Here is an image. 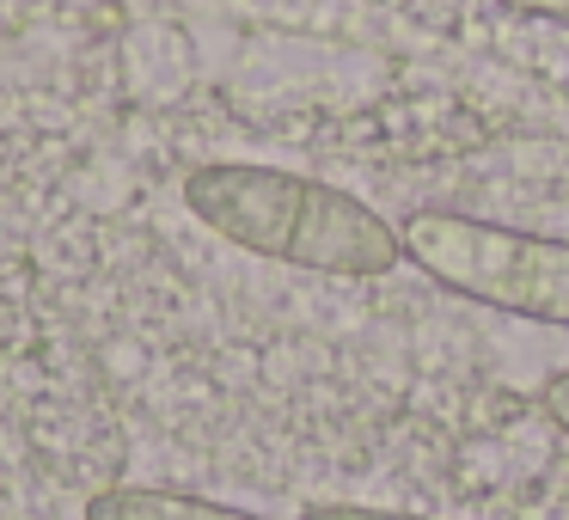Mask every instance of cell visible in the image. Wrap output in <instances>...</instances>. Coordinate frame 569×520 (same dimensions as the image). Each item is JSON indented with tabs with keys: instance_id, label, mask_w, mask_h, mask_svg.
<instances>
[{
	"instance_id": "6da1fadb",
	"label": "cell",
	"mask_w": 569,
	"mask_h": 520,
	"mask_svg": "<svg viewBox=\"0 0 569 520\" xmlns=\"http://www.w3.org/2000/svg\"><path fill=\"white\" fill-rule=\"evenodd\" d=\"M184 209L209 227L214 239L295 270L343 276V282H373L405 263L398 227L361 197L325 184L307 172L258 160H209L184 178Z\"/></svg>"
},
{
	"instance_id": "7a4b0ae2",
	"label": "cell",
	"mask_w": 569,
	"mask_h": 520,
	"mask_svg": "<svg viewBox=\"0 0 569 520\" xmlns=\"http://www.w3.org/2000/svg\"><path fill=\"white\" fill-rule=\"evenodd\" d=\"M405 263L471 307L569 331V239L520 233L459 209H410L398 227Z\"/></svg>"
},
{
	"instance_id": "3957f363",
	"label": "cell",
	"mask_w": 569,
	"mask_h": 520,
	"mask_svg": "<svg viewBox=\"0 0 569 520\" xmlns=\"http://www.w3.org/2000/svg\"><path fill=\"white\" fill-rule=\"evenodd\" d=\"M87 520H263L246 508L209 502L190 490H160V483H111L87 502Z\"/></svg>"
},
{
	"instance_id": "277c9868",
	"label": "cell",
	"mask_w": 569,
	"mask_h": 520,
	"mask_svg": "<svg viewBox=\"0 0 569 520\" xmlns=\"http://www.w3.org/2000/svg\"><path fill=\"white\" fill-rule=\"evenodd\" d=\"M300 520H429V514H405V508H368V502H307Z\"/></svg>"
},
{
	"instance_id": "5b68a950",
	"label": "cell",
	"mask_w": 569,
	"mask_h": 520,
	"mask_svg": "<svg viewBox=\"0 0 569 520\" xmlns=\"http://www.w3.org/2000/svg\"><path fill=\"white\" fill-rule=\"evenodd\" d=\"M539 410H545V422H551L557 434H569V368L539 386Z\"/></svg>"
},
{
	"instance_id": "8992f818",
	"label": "cell",
	"mask_w": 569,
	"mask_h": 520,
	"mask_svg": "<svg viewBox=\"0 0 569 520\" xmlns=\"http://www.w3.org/2000/svg\"><path fill=\"white\" fill-rule=\"evenodd\" d=\"M496 7L520 19H569V0H496Z\"/></svg>"
}]
</instances>
